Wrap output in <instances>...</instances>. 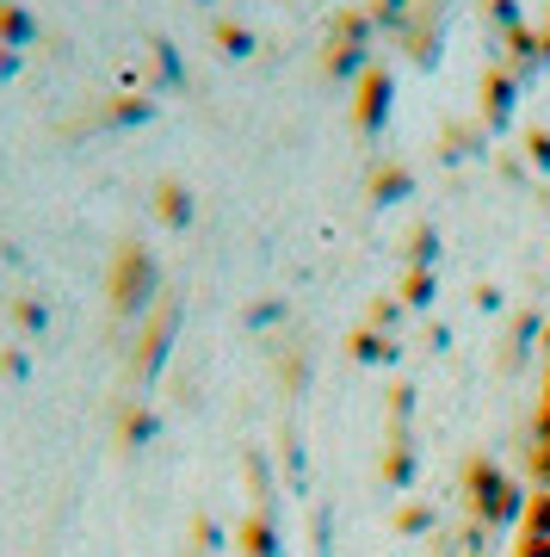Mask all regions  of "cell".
I'll return each instance as SVG.
<instances>
[{"label":"cell","mask_w":550,"mask_h":557,"mask_svg":"<svg viewBox=\"0 0 550 557\" xmlns=\"http://www.w3.org/2000/svg\"><path fill=\"white\" fill-rule=\"evenodd\" d=\"M545 440H550V416H545Z\"/></svg>","instance_id":"6da1fadb"},{"label":"cell","mask_w":550,"mask_h":557,"mask_svg":"<svg viewBox=\"0 0 550 557\" xmlns=\"http://www.w3.org/2000/svg\"><path fill=\"white\" fill-rule=\"evenodd\" d=\"M545 478H550V458H545Z\"/></svg>","instance_id":"7a4b0ae2"}]
</instances>
